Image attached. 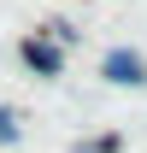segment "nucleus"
<instances>
[{
  "label": "nucleus",
  "mask_w": 147,
  "mask_h": 153,
  "mask_svg": "<svg viewBox=\"0 0 147 153\" xmlns=\"http://www.w3.org/2000/svg\"><path fill=\"white\" fill-rule=\"evenodd\" d=\"M76 153H118V141H82Z\"/></svg>",
  "instance_id": "nucleus-4"
},
{
  "label": "nucleus",
  "mask_w": 147,
  "mask_h": 153,
  "mask_svg": "<svg viewBox=\"0 0 147 153\" xmlns=\"http://www.w3.org/2000/svg\"><path fill=\"white\" fill-rule=\"evenodd\" d=\"M106 82H124V88L147 82V65H141V53H129V47H112V53H106Z\"/></svg>",
  "instance_id": "nucleus-1"
},
{
  "label": "nucleus",
  "mask_w": 147,
  "mask_h": 153,
  "mask_svg": "<svg viewBox=\"0 0 147 153\" xmlns=\"http://www.w3.org/2000/svg\"><path fill=\"white\" fill-rule=\"evenodd\" d=\"M24 59H30L41 76H59V47L53 41H24Z\"/></svg>",
  "instance_id": "nucleus-2"
},
{
  "label": "nucleus",
  "mask_w": 147,
  "mask_h": 153,
  "mask_svg": "<svg viewBox=\"0 0 147 153\" xmlns=\"http://www.w3.org/2000/svg\"><path fill=\"white\" fill-rule=\"evenodd\" d=\"M0 141H6V147L18 141V118H12V106H0Z\"/></svg>",
  "instance_id": "nucleus-3"
}]
</instances>
